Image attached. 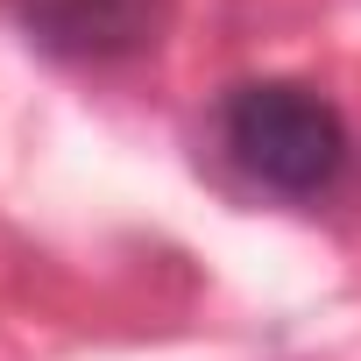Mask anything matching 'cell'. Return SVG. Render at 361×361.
<instances>
[{
	"label": "cell",
	"instance_id": "2",
	"mask_svg": "<svg viewBox=\"0 0 361 361\" xmlns=\"http://www.w3.org/2000/svg\"><path fill=\"white\" fill-rule=\"evenodd\" d=\"M15 29L64 64H128L156 50L170 0H8Z\"/></svg>",
	"mask_w": 361,
	"mask_h": 361
},
{
	"label": "cell",
	"instance_id": "1",
	"mask_svg": "<svg viewBox=\"0 0 361 361\" xmlns=\"http://www.w3.org/2000/svg\"><path fill=\"white\" fill-rule=\"evenodd\" d=\"M220 149L269 199H326L347 177V121L305 78H248L220 99Z\"/></svg>",
	"mask_w": 361,
	"mask_h": 361
}]
</instances>
